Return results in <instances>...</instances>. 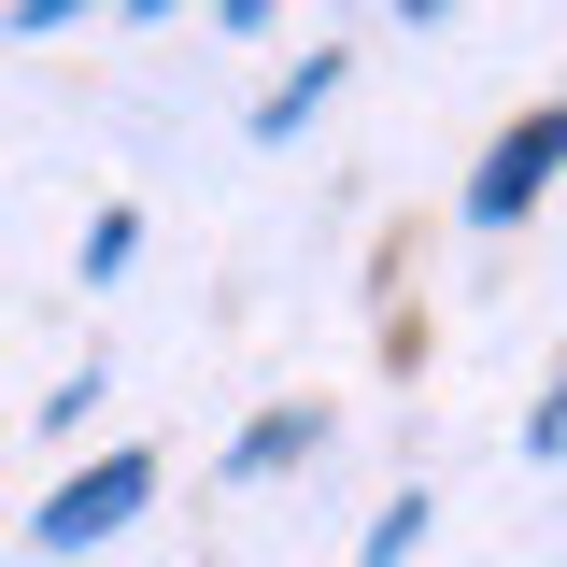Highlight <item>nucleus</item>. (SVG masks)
Listing matches in <instances>:
<instances>
[{
  "label": "nucleus",
  "instance_id": "1",
  "mask_svg": "<svg viewBox=\"0 0 567 567\" xmlns=\"http://www.w3.org/2000/svg\"><path fill=\"white\" fill-rule=\"evenodd\" d=\"M142 496H156V454H100V468H71V483L43 496V554H100Z\"/></svg>",
  "mask_w": 567,
  "mask_h": 567
},
{
  "label": "nucleus",
  "instance_id": "2",
  "mask_svg": "<svg viewBox=\"0 0 567 567\" xmlns=\"http://www.w3.org/2000/svg\"><path fill=\"white\" fill-rule=\"evenodd\" d=\"M554 156H567V114L539 100V114H525V128H511V142L483 156V171H468V227H511V213H539V185H554Z\"/></svg>",
  "mask_w": 567,
  "mask_h": 567
},
{
  "label": "nucleus",
  "instance_id": "3",
  "mask_svg": "<svg viewBox=\"0 0 567 567\" xmlns=\"http://www.w3.org/2000/svg\"><path fill=\"white\" fill-rule=\"evenodd\" d=\"M298 454H312V412H256L241 440H227V468H241V483H270V468H298Z\"/></svg>",
  "mask_w": 567,
  "mask_h": 567
},
{
  "label": "nucleus",
  "instance_id": "4",
  "mask_svg": "<svg viewBox=\"0 0 567 567\" xmlns=\"http://www.w3.org/2000/svg\"><path fill=\"white\" fill-rule=\"evenodd\" d=\"M142 256V213H100V227H85V284H114Z\"/></svg>",
  "mask_w": 567,
  "mask_h": 567
},
{
  "label": "nucleus",
  "instance_id": "5",
  "mask_svg": "<svg viewBox=\"0 0 567 567\" xmlns=\"http://www.w3.org/2000/svg\"><path fill=\"white\" fill-rule=\"evenodd\" d=\"M58 14H85V0H14V29H58Z\"/></svg>",
  "mask_w": 567,
  "mask_h": 567
},
{
  "label": "nucleus",
  "instance_id": "6",
  "mask_svg": "<svg viewBox=\"0 0 567 567\" xmlns=\"http://www.w3.org/2000/svg\"><path fill=\"white\" fill-rule=\"evenodd\" d=\"M213 14H227V29H256V14H270V0H213Z\"/></svg>",
  "mask_w": 567,
  "mask_h": 567
},
{
  "label": "nucleus",
  "instance_id": "7",
  "mask_svg": "<svg viewBox=\"0 0 567 567\" xmlns=\"http://www.w3.org/2000/svg\"><path fill=\"white\" fill-rule=\"evenodd\" d=\"M412 14H440V0H412Z\"/></svg>",
  "mask_w": 567,
  "mask_h": 567
}]
</instances>
